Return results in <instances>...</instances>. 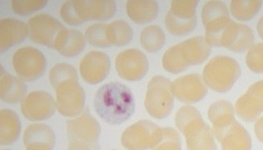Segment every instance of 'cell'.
Returning a JSON list of instances; mask_svg holds the SVG:
<instances>
[{
    "label": "cell",
    "instance_id": "13",
    "mask_svg": "<svg viewBox=\"0 0 263 150\" xmlns=\"http://www.w3.org/2000/svg\"><path fill=\"white\" fill-rule=\"evenodd\" d=\"M79 25L88 20L105 21L114 17L117 5L112 0H72Z\"/></svg>",
    "mask_w": 263,
    "mask_h": 150
},
{
    "label": "cell",
    "instance_id": "11",
    "mask_svg": "<svg viewBox=\"0 0 263 150\" xmlns=\"http://www.w3.org/2000/svg\"><path fill=\"white\" fill-rule=\"evenodd\" d=\"M56 108V102L53 96L43 90L31 92L21 103L23 115L31 121L50 119L54 115Z\"/></svg>",
    "mask_w": 263,
    "mask_h": 150
},
{
    "label": "cell",
    "instance_id": "9",
    "mask_svg": "<svg viewBox=\"0 0 263 150\" xmlns=\"http://www.w3.org/2000/svg\"><path fill=\"white\" fill-rule=\"evenodd\" d=\"M27 25L32 41L53 49L58 38L65 29L57 18L46 13L33 16L28 21Z\"/></svg>",
    "mask_w": 263,
    "mask_h": 150
},
{
    "label": "cell",
    "instance_id": "2",
    "mask_svg": "<svg viewBox=\"0 0 263 150\" xmlns=\"http://www.w3.org/2000/svg\"><path fill=\"white\" fill-rule=\"evenodd\" d=\"M240 74L241 69L236 60L228 56H217L204 67L202 79L211 89L225 93L230 90Z\"/></svg>",
    "mask_w": 263,
    "mask_h": 150
},
{
    "label": "cell",
    "instance_id": "27",
    "mask_svg": "<svg viewBox=\"0 0 263 150\" xmlns=\"http://www.w3.org/2000/svg\"><path fill=\"white\" fill-rule=\"evenodd\" d=\"M248 106L263 109V80L257 82L248 89V93L237 102V108Z\"/></svg>",
    "mask_w": 263,
    "mask_h": 150
},
{
    "label": "cell",
    "instance_id": "7",
    "mask_svg": "<svg viewBox=\"0 0 263 150\" xmlns=\"http://www.w3.org/2000/svg\"><path fill=\"white\" fill-rule=\"evenodd\" d=\"M56 91V107L64 117H76L84 110L85 91L79 79L62 82L53 88Z\"/></svg>",
    "mask_w": 263,
    "mask_h": 150
},
{
    "label": "cell",
    "instance_id": "14",
    "mask_svg": "<svg viewBox=\"0 0 263 150\" xmlns=\"http://www.w3.org/2000/svg\"><path fill=\"white\" fill-rule=\"evenodd\" d=\"M111 61L108 54L101 51H90L82 59L79 71L83 80L95 85L108 77Z\"/></svg>",
    "mask_w": 263,
    "mask_h": 150
},
{
    "label": "cell",
    "instance_id": "23",
    "mask_svg": "<svg viewBox=\"0 0 263 150\" xmlns=\"http://www.w3.org/2000/svg\"><path fill=\"white\" fill-rule=\"evenodd\" d=\"M24 144L26 147L32 144H46L53 148L54 132L46 124H31L24 131Z\"/></svg>",
    "mask_w": 263,
    "mask_h": 150
},
{
    "label": "cell",
    "instance_id": "15",
    "mask_svg": "<svg viewBox=\"0 0 263 150\" xmlns=\"http://www.w3.org/2000/svg\"><path fill=\"white\" fill-rule=\"evenodd\" d=\"M171 89L174 97L187 104L200 101L208 93L205 82L196 73L185 75L172 82Z\"/></svg>",
    "mask_w": 263,
    "mask_h": 150
},
{
    "label": "cell",
    "instance_id": "19",
    "mask_svg": "<svg viewBox=\"0 0 263 150\" xmlns=\"http://www.w3.org/2000/svg\"><path fill=\"white\" fill-rule=\"evenodd\" d=\"M86 45L85 36L76 29H64L58 38L54 49L67 58H73L83 52Z\"/></svg>",
    "mask_w": 263,
    "mask_h": 150
},
{
    "label": "cell",
    "instance_id": "33",
    "mask_svg": "<svg viewBox=\"0 0 263 150\" xmlns=\"http://www.w3.org/2000/svg\"><path fill=\"white\" fill-rule=\"evenodd\" d=\"M68 150H91V147L80 142H69Z\"/></svg>",
    "mask_w": 263,
    "mask_h": 150
},
{
    "label": "cell",
    "instance_id": "26",
    "mask_svg": "<svg viewBox=\"0 0 263 150\" xmlns=\"http://www.w3.org/2000/svg\"><path fill=\"white\" fill-rule=\"evenodd\" d=\"M261 5V1H232L230 9L237 20L248 21L258 13Z\"/></svg>",
    "mask_w": 263,
    "mask_h": 150
},
{
    "label": "cell",
    "instance_id": "3",
    "mask_svg": "<svg viewBox=\"0 0 263 150\" xmlns=\"http://www.w3.org/2000/svg\"><path fill=\"white\" fill-rule=\"evenodd\" d=\"M170 80L161 75L154 76L147 84L144 104L145 108L152 117L164 119L173 110L174 96Z\"/></svg>",
    "mask_w": 263,
    "mask_h": 150
},
{
    "label": "cell",
    "instance_id": "30",
    "mask_svg": "<svg viewBox=\"0 0 263 150\" xmlns=\"http://www.w3.org/2000/svg\"><path fill=\"white\" fill-rule=\"evenodd\" d=\"M47 4V0H13L11 7L15 14L27 16L40 11L46 6Z\"/></svg>",
    "mask_w": 263,
    "mask_h": 150
},
{
    "label": "cell",
    "instance_id": "32",
    "mask_svg": "<svg viewBox=\"0 0 263 150\" xmlns=\"http://www.w3.org/2000/svg\"><path fill=\"white\" fill-rule=\"evenodd\" d=\"M246 62L252 72L263 73V44H256L251 48Z\"/></svg>",
    "mask_w": 263,
    "mask_h": 150
},
{
    "label": "cell",
    "instance_id": "5",
    "mask_svg": "<svg viewBox=\"0 0 263 150\" xmlns=\"http://www.w3.org/2000/svg\"><path fill=\"white\" fill-rule=\"evenodd\" d=\"M197 0H175L165 18V25L169 33L175 36H184L197 26Z\"/></svg>",
    "mask_w": 263,
    "mask_h": 150
},
{
    "label": "cell",
    "instance_id": "20",
    "mask_svg": "<svg viewBox=\"0 0 263 150\" xmlns=\"http://www.w3.org/2000/svg\"><path fill=\"white\" fill-rule=\"evenodd\" d=\"M126 12L130 20L138 25H146L158 17L159 7L153 0H130L126 4Z\"/></svg>",
    "mask_w": 263,
    "mask_h": 150
},
{
    "label": "cell",
    "instance_id": "1",
    "mask_svg": "<svg viewBox=\"0 0 263 150\" xmlns=\"http://www.w3.org/2000/svg\"><path fill=\"white\" fill-rule=\"evenodd\" d=\"M93 105L97 115L103 121L112 125H119L134 115L135 99L127 85L120 82H110L98 89Z\"/></svg>",
    "mask_w": 263,
    "mask_h": 150
},
{
    "label": "cell",
    "instance_id": "31",
    "mask_svg": "<svg viewBox=\"0 0 263 150\" xmlns=\"http://www.w3.org/2000/svg\"><path fill=\"white\" fill-rule=\"evenodd\" d=\"M153 148L154 150H182L179 135L174 128H162L160 141Z\"/></svg>",
    "mask_w": 263,
    "mask_h": 150
},
{
    "label": "cell",
    "instance_id": "24",
    "mask_svg": "<svg viewBox=\"0 0 263 150\" xmlns=\"http://www.w3.org/2000/svg\"><path fill=\"white\" fill-rule=\"evenodd\" d=\"M134 31L124 20H115L107 27V38L111 45L125 46L131 42Z\"/></svg>",
    "mask_w": 263,
    "mask_h": 150
},
{
    "label": "cell",
    "instance_id": "36",
    "mask_svg": "<svg viewBox=\"0 0 263 150\" xmlns=\"http://www.w3.org/2000/svg\"><path fill=\"white\" fill-rule=\"evenodd\" d=\"M3 150H10V149H3Z\"/></svg>",
    "mask_w": 263,
    "mask_h": 150
},
{
    "label": "cell",
    "instance_id": "16",
    "mask_svg": "<svg viewBox=\"0 0 263 150\" xmlns=\"http://www.w3.org/2000/svg\"><path fill=\"white\" fill-rule=\"evenodd\" d=\"M182 64L186 69L191 65H198L206 61L211 53V45L206 39L196 36L176 45Z\"/></svg>",
    "mask_w": 263,
    "mask_h": 150
},
{
    "label": "cell",
    "instance_id": "12",
    "mask_svg": "<svg viewBox=\"0 0 263 150\" xmlns=\"http://www.w3.org/2000/svg\"><path fill=\"white\" fill-rule=\"evenodd\" d=\"M67 131L69 142L84 143L95 149L101 127L96 119L88 112H84L77 118L68 120Z\"/></svg>",
    "mask_w": 263,
    "mask_h": 150
},
{
    "label": "cell",
    "instance_id": "8",
    "mask_svg": "<svg viewBox=\"0 0 263 150\" xmlns=\"http://www.w3.org/2000/svg\"><path fill=\"white\" fill-rule=\"evenodd\" d=\"M162 128L147 120L130 126L122 135V144L128 150L154 148L162 138Z\"/></svg>",
    "mask_w": 263,
    "mask_h": 150
},
{
    "label": "cell",
    "instance_id": "25",
    "mask_svg": "<svg viewBox=\"0 0 263 150\" xmlns=\"http://www.w3.org/2000/svg\"><path fill=\"white\" fill-rule=\"evenodd\" d=\"M166 42L164 32L158 25H150L143 29L140 34L141 45L149 53H157Z\"/></svg>",
    "mask_w": 263,
    "mask_h": 150
},
{
    "label": "cell",
    "instance_id": "6",
    "mask_svg": "<svg viewBox=\"0 0 263 150\" xmlns=\"http://www.w3.org/2000/svg\"><path fill=\"white\" fill-rule=\"evenodd\" d=\"M12 64L20 79L24 81H35L42 77L47 67L44 53L33 47H23L15 51Z\"/></svg>",
    "mask_w": 263,
    "mask_h": 150
},
{
    "label": "cell",
    "instance_id": "29",
    "mask_svg": "<svg viewBox=\"0 0 263 150\" xmlns=\"http://www.w3.org/2000/svg\"><path fill=\"white\" fill-rule=\"evenodd\" d=\"M79 79L77 70L74 67L66 63H60L52 68L49 73V81L53 88L62 82Z\"/></svg>",
    "mask_w": 263,
    "mask_h": 150
},
{
    "label": "cell",
    "instance_id": "28",
    "mask_svg": "<svg viewBox=\"0 0 263 150\" xmlns=\"http://www.w3.org/2000/svg\"><path fill=\"white\" fill-rule=\"evenodd\" d=\"M107 27L108 25L99 23L90 25L86 29L85 39L92 46L97 48H108L111 46L107 38Z\"/></svg>",
    "mask_w": 263,
    "mask_h": 150
},
{
    "label": "cell",
    "instance_id": "21",
    "mask_svg": "<svg viewBox=\"0 0 263 150\" xmlns=\"http://www.w3.org/2000/svg\"><path fill=\"white\" fill-rule=\"evenodd\" d=\"M21 133V122L14 111L5 108L0 111V143L9 145L17 141Z\"/></svg>",
    "mask_w": 263,
    "mask_h": 150
},
{
    "label": "cell",
    "instance_id": "35",
    "mask_svg": "<svg viewBox=\"0 0 263 150\" xmlns=\"http://www.w3.org/2000/svg\"><path fill=\"white\" fill-rule=\"evenodd\" d=\"M257 29L261 39H263V16L257 22Z\"/></svg>",
    "mask_w": 263,
    "mask_h": 150
},
{
    "label": "cell",
    "instance_id": "18",
    "mask_svg": "<svg viewBox=\"0 0 263 150\" xmlns=\"http://www.w3.org/2000/svg\"><path fill=\"white\" fill-rule=\"evenodd\" d=\"M29 35L26 24L16 18H4L0 22V50L1 53L22 43Z\"/></svg>",
    "mask_w": 263,
    "mask_h": 150
},
{
    "label": "cell",
    "instance_id": "10",
    "mask_svg": "<svg viewBox=\"0 0 263 150\" xmlns=\"http://www.w3.org/2000/svg\"><path fill=\"white\" fill-rule=\"evenodd\" d=\"M147 56L138 49H130L122 51L115 59L117 72L127 81H139L148 71Z\"/></svg>",
    "mask_w": 263,
    "mask_h": 150
},
{
    "label": "cell",
    "instance_id": "34",
    "mask_svg": "<svg viewBox=\"0 0 263 150\" xmlns=\"http://www.w3.org/2000/svg\"><path fill=\"white\" fill-rule=\"evenodd\" d=\"M53 147L46 144H32L27 146L26 150H52Z\"/></svg>",
    "mask_w": 263,
    "mask_h": 150
},
{
    "label": "cell",
    "instance_id": "22",
    "mask_svg": "<svg viewBox=\"0 0 263 150\" xmlns=\"http://www.w3.org/2000/svg\"><path fill=\"white\" fill-rule=\"evenodd\" d=\"M27 93L26 84L24 80L10 75L9 73H1L0 80V98L1 100L9 104H17L24 100Z\"/></svg>",
    "mask_w": 263,
    "mask_h": 150
},
{
    "label": "cell",
    "instance_id": "4",
    "mask_svg": "<svg viewBox=\"0 0 263 150\" xmlns=\"http://www.w3.org/2000/svg\"><path fill=\"white\" fill-rule=\"evenodd\" d=\"M202 24L205 27V39L211 46L221 47V36L233 22L223 3L209 1L202 7Z\"/></svg>",
    "mask_w": 263,
    "mask_h": 150
},
{
    "label": "cell",
    "instance_id": "17",
    "mask_svg": "<svg viewBox=\"0 0 263 150\" xmlns=\"http://www.w3.org/2000/svg\"><path fill=\"white\" fill-rule=\"evenodd\" d=\"M254 42V34L247 25L233 22L221 36V46L233 52H243Z\"/></svg>",
    "mask_w": 263,
    "mask_h": 150
}]
</instances>
